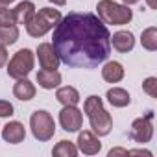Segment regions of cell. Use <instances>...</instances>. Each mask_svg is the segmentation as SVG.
Segmentation results:
<instances>
[{
    "label": "cell",
    "mask_w": 157,
    "mask_h": 157,
    "mask_svg": "<svg viewBox=\"0 0 157 157\" xmlns=\"http://www.w3.org/2000/svg\"><path fill=\"white\" fill-rule=\"evenodd\" d=\"M52 46L67 67L96 68L111 54V33L98 15L72 11L54 28Z\"/></svg>",
    "instance_id": "1"
},
{
    "label": "cell",
    "mask_w": 157,
    "mask_h": 157,
    "mask_svg": "<svg viewBox=\"0 0 157 157\" xmlns=\"http://www.w3.org/2000/svg\"><path fill=\"white\" fill-rule=\"evenodd\" d=\"M83 111L89 118V124L93 128V133L98 135V137H105L111 133L113 129V117L105 111L104 107V102L100 96L93 94L85 100L83 104Z\"/></svg>",
    "instance_id": "2"
},
{
    "label": "cell",
    "mask_w": 157,
    "mask_h": 157,
    "mask_svg": "<svg viewBox=\"0 0 157 157\" xmlns=\"http://www.w3.org/2000/svg\"><path fill=\"white\" fill-rule=\"evenodd\" d=\"M96 11L98 19L104 24H113V26H124L133 19V11L129 10V6L117 4L113 0H100L96 4Z\"/></svg>",
    "instance_id": "3"
},
{
    "label": "cell",
    "mask_w": 157,
    "mask_h": 157,
    "mask_svg": "<svg viewBox=\"0 0 157 157\" xmlns=\"http://www.w3.org/2000/svg\"><path fill=\"white\" fill-rule=\"evenodd\" d=\"M61 21V11L54 10V8H41L39 11H35V15L32 17V21L26 24V32L30 37H43L46 35L50 30H54L57 26V22Z\"/></svg>",
    "instance_id": "4"
},
{
    "label": "cell",
    "mask_w": 157,
    "mask_h": 157,
    "mask_svg": "<svg viewBox=\"0 0 157 157\" xmlns=\"http://www.w3.org/2000/svg\"><path fill=\"white\" fill-rule=\"evenodd\" d=\"M30 128H32V133L33 137L39 140V142H46L54 137L56 133V122H54V117L44 111V109H37L32 113L30 117Z\"/></svg>",
    "instance_id": "5"
},
{
    "label": "cell",
    "mask_w": 157,
    "mask_h": 157,
    "mask_svg": "<svg viewBox=\"0 0 157 157\" xmlns=\"http://www.w3.org/2000/svg\"><path fill=\"white\" fill-rule=\"evenodd\" d=\"M33 63H35V56L30 48H21L19 52L13 54V57L8 63V76L13 80H21L26 78L32 70H33Z\"/></svg>",
    "instance_id": "6"
},
{
    "label": "cell",
    "mask_w": 157,
    "mask_h": 157,
    "mask_svg": "<svg viewBox=\"0 0 157 157\" xmlns=\"http://www.w3.org/2000/svg\"><path fill=\"white\" fill-rule=\"evenodd\" d=\"M151 118H153V113L150 111L146 117L142 118H135L131 122V129H129V137L139 142V144H146L151 140L153 137V124H151Z\"/></svg>",
    "instance_id": "7"
},
{
    "label": "cell",
    "mask_w": 157,
    "mask_h": 157,
    "mask_svg": "<svg viewBox=\"0 0 157 157\" xmlns=\"http://www.w3.org/2000/svg\"><path fill=\"white\" fill-rule=\"evenodd\" d=\"M59 124L68 133L80 131V128L83 126V113L76 105H63V109L59 111Z\"/></svg>",
    "instance_id": "8"
},
{
    "label": "cell",
    "mask_w": 157,
    "mask_h": 157,
    "mask_svg": "<svg viewBox=\"0 0 157 157\" xmlns=\"http://www.w3.org/2000/svg\"><path fill=\"white\" fill-rule=\"evenodd\" d=\"M37 57H39V65L41 68H46V70H57L59 68V57L52 46V43H41L37 46Z\"/></svg>",
    "instance_id": "9"
},
{
    "label": "cell",
    "mask_w": 157,
    "mask_h": 157,
    "mask_svg": "<svg viewBox=\"0 0 157 157\" xmlns=\"http://www.w3.org/2000/svg\"><path fill=\"white\" fill-rule=\"evenodd\" d=\"M102 150V142L98 140V135L93 131H80L78 135V151H82L85 155H96Z\"/></svg>",
    "instance_id": "10"
},
{
    "label": "cell",
    "mask_w": 157,
    "mask_h": 157,
    "mask_svg": "<svg viewBox=\"0 0 157 157\" xmlns=\"http://www.w3.org/2000/svg\"><path fill=\"white\" fill-rule=\"evenodd\" d=\"M2 139L10 144H21L26 139V129L19 120H11L2 129Z\"/></svg>",
    "instance_id": "11"
},
{
    "label": "cell",
    "mask_w": 157,
    "mask_h": 157,
    "mask_svg": "<svg viewBox=\"0 0 157 157\" xmlns=\"http://www.w3.org/2000/svg\"><path fill=\"white\" fill-rule=\"evenodd\" d=\"M111 46H113L117 52H120V54H128V52H131L133 46H135V37H133V33L128 32V30L117 32V33L111 35Z\"/></svg>",
    "instance_id": "12"
},
{
    "label": "cell",
    "mask_w": 157,
    "mask_h": 157,
    "mask_svg": "<svg viewBox=\"0 0 157 157\" xmlns=\"http://www.w3.org/2000/svg\"><path fill=\"white\" fill-rule=\"evenodd\" d=\"M11 11H13L15 24H28L32 21V17L35 15V4L32 0H24V2H19Z\"/></svg>",
    "instance_id": "13"
},
{
    "label": "cell",
    "mask_w": 157,
    "mask_h": 157,
    "mask_svg": "<svg viewBox=\"0 0 157 157\" xmlns=\"http://www.w3.org/2000/svg\"><path fill=\"white\" fill-rule=\"evenodd\" d=\"M13 96L21 102H30L35 98V85L28 80V78H21L13 85Z\"/></svg>",
    "instance_id": "14"
},
{
    "label": "cell",
    "mask_w": 157,
    "mask_h": 157,
    "mask_svg": "<svg viewBox=\"0 0 157 157\" xmlns=\"http://www.w3.org/2000/svg\"><path fill=\"white\" fill-rule=\"evenodd\" d=\"M124 67L118 61H105L104 68H102V78L107 83H118L124 80Z\"/></svg>",
    "instance_id": "15"
},
{
    "label": "cell",
    "mask_w": 157,
    "mask_h": 157,
    "mask_svg": "<svg viewBox=\"0 0 157 157\" xmlns=\"http://www.w3.org/2000/svg\"><path fill=\"white\" fill-rule=\"evenodd\" d=\"M37 83L39 87L46 89V91H52V89H57L59 83H61V74L57 70H46V68H41L37 72Z\"/></svg>",
    "instance_id": "16"
},
{
    "label": "cell",
    "mask_w": 157,
    "mask_h": 157,
    "mask_svg": "<svg viewBox=\"0 0 157 157\" xmlns=\"http://www.w3.org/2000/svg\"><path fill=\"white\" fill-rule=\"evenodd\" d=\"M105 98H107V102H109L113 107H126V105L131 104L129 93H128L126 89H122V87H113V89H109L107 94H105Z\"/></svg>",
    "instance_id": "17"
},
{
    "label": "cell",
    "mask_w": 157,
    "mask_h": 157,
    "mask_svg": "<svg viewBox=\"0 0 157 157\" xmlns=\"http://www.w3.org/2000/svg\"><path fill=\"white\" fill-rule=\"evenodd\" d=\"M56 98L59 104L63 105H78V102H80V93H78V89L67 85V87H59L57 93H56Z\"/></svg>",
    "instance_id": "18"
},
{
    "label": "cell",
    "mask_w": 157,
    "mask_h": 157,
    "mask_svg": "<svg viewBox=\"0 0 157 157\" xmlns=\"http://www.w3.org/2000/svg\"><path fill=\"white\" fill-rule=\"evenodd\" d=\"M19 28L17 24H11V26H0V44L4 46H11L19 41Z\"/></svg>",
    "instance_id": "19"
},
{
    "label": "cell",
    "mask_w": 157,
    "mask_h": 157,
    "mask_svg": "<svg viewBox=\"0 0 157 157\" xmlns=\"http://www.w3.org/2000/svg\"><path fill=\"white\" fill-rule=\"evenodd\" d=\"M52 153H54L56 157H76V155H78V146H76L74 142L63 139V140H59V142L54 146Z\"/></svg>",
    "instance_id": "20"
},
{
    "label": "cell",
    "mask_w": 157,
    "mask_h": 157,
    "mask_svg": "<svg viewBox=\"0 0 157 157\" xmlns=\"http://www.w3.org/2000/svg\"><path fill=\"white\" fill-rule=\"evenodd\" d=\"M140 44L144 50L148 52H155L157 50V28L155 26H150L142 32L140 35Z\"/></svg>",
    "instance_id": "21"
},
{
    "label": "cell",
    "mask_w": 157,
    "mask_h": 157,
    "mask_svg": "<svg viewBox=\"0 0 157 157\" xmlns=\"http://www.w3.org/2000/svg\"><path fill=\"white\" fill-rule=\"evenodd\" d=\"M142 91L151 96V98H157V78L155 76H148L146 80L142 82Z\"/></svg>",
    "instance_id": "22"
},
{
    "label": "cell",
    "mask_w": 157,
    "mask_h": 157,
    "mask_svg": "<svg viewBox=\"0 0 157 157\" xmlns=\"http://www.w3.org/2000/svg\"><path fill=\"white\" fill-rule=\"evenodd\" d=\"M11 24H15V21H13V11H11L8 6L0 4V26H11Z\"/></svg>",
    "instance_id": "23"
},
{
    "label": "cell",
    "mask_w": 157,
    "mask_h": 157,
    "mask_svg": "<svg viewBox=\"0 0 157 157\" xmlns=\"http://www.w3.org/2000/svg\"><path fill=\"white\" fill-rule=\"evenodd\" d=\"M15 113V107L8 100H0V118H8Z\"/></svg>",
    "instance_id": "24"
},
{
    "label": "cell",
    "mask_w": 157,
    "mask_h": 157,
    "mask_svg": "<svg viewBox=\"0 0 157 157\" xmlns=\"http://www.w3.org/2000/svg\"><path fill=\"white\" fill-rule=\"evenodd\" d=\"M8 59H10V56H8V48H6L4 44H0V67H4V65L8 63Z\"/></svg>",
    "instance_id": "25"
},
{
    "label": "cell",
    "mask_w": 157,
    "mask_h": 157,
    "mask_svg": "<svg viewBox=\"0 0 157 157\" xmlns=\"http://www.w3.org/2000/svg\"><path fill=\"white\" fill-rule=\"evenodd\" d=\"M128 155H148V157H151V151H148V150H128Z\"/></svg>",
    "instance_id": "26"
},
{
    "label": "cell",
    "mask_w": 157,
    "mask_h": 157,
    "mask_svg": "<svg viewBox=\"0 0 157 157\" xmlns=\"http://www.w3.org/2000/svg\"><path fill=\"white\" fill-rule=\"evenodd\" d=\"M115 155H128V150H124V148H113L109 151V157H115Z\"/></svg>",
    "instance_id": "27"
},
{
    "label": "cell",
    "mask_w": 157,
    "mask_h": 157,
    "mask_svg": "<svg viewBox=\"0 0 157 157\" xmlns=\"http://www.w3.org/2000/svg\"><path fill=\"white\" fill-rule=\"evenodd\" d=\"M146 4L150 10H157V0H146Z\"/></svg>",
    "instance_id": "28"
},
{
    "label": "cell",
    "mask_w": 157,
    "mask_h": 157,
    "mask_svg": "<svg viewBox=\"0 0 157 157\" xmlns=\"http://www.w3.org/2000/svg\"><path fill=\"white\" fill-rule=\"evenodd\" d=\"M50 2H52L54 6H65V4H67V0H50Z\"/></svg>",
    "instance_id": "29"
},
{
    "label": "cell",
    "mask_w": 157,
    "mask_h": 157,
    "mask_svg": "<svg viewBox=\"0 0 157 157\" xmlns=\"http://www.w3.org/2000/svg\"><path fill=\"white\" fill-rule=\"evenodd\" d=\"M139 0H122V4L124 6H133V4H137Z\"/></svg>",
    "instance_id": "30"
},
{
    "label": "cell",
    "mask_w": 157,
    "mask_h": 157,
    "mask_svg": "<svg viewBox=\"0 0 157 157\" xmlns=\"http://www.w3.org/2000/svg\"><path fill=\"white\" fill-rule=\"evenodd\" d=\"M11 2H15V0H0V4H4V6H10Z\"/></svg>",
    "instance_id": "31"
}]
</instances>
